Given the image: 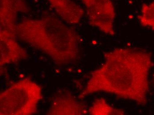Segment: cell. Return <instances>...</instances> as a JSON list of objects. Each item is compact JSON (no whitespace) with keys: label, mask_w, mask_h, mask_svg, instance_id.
Returning a JSON list of instances; mask_svg holds the SVG:
<instances>
[{"label":"cell","mask_w":154,"mask_h":115,"mask_svg":"<svg viewBox=\"0 0 154 115\" xmlns=\"http://www.w3.org/2000/svg\"><path fill=\"white\" fill-rule=\"evenodd\" d=\"M104 56V63L92 72L79 98L105 92L146 105L153 65L151 53L140 48L124 47L106 52Z\"/></svg>","instance_id":"1"},{"label":"cell","mask_w":154,"mask_h":115,"mask_svg":"<svg viewBox=\"0 0 154 115\" xmlns=\"http://www.w3.org/2000/svg\"><path fill=\"white\" fill-rule=\"evenodd\" d=\"M29 25V40L35 47L41 50L57 66H63L73 63L79 55L78 38L73 31L63 27L60 29L38 28L35 23Z\"/></svg>","instance_id":"2"},{"label":"cell","mask_w":154,"mask_h":115,"mask_svg":"<svg viewBox=\"0 0 154 115\" xmlns=\"http://www.w3.org/2000/svg\"><path fill=\"white\" fill-rule=\"evenodd\" d=\"M42 98L40 86L30 79H21L1 93L0 114H33Z\"/></svg>","instance_id":"3"},{"label":"cell","mask_w":154,"mask_h":115,"mask_svg":"<svg viewBox=\"0 0 154 115\" xmlns=\"http://www.w3.org/2000/svg\"><path fill=\"white\" fill-rule=\"evenodd\" d=\"M86 5L90 24L108 35L115 34L116 16L111 0H82Z\"/></svg>","instance_id":"4"},{"label":"cell","mask_w":154,"mask_h":115,"mask_svg":"<svg viewBox=\"0 0 154 115\" xmlns=\"http://www.w3.org/2000/svg\"><path fill=\"white\" fill-rule=\"evenodd\" d=\"M86 107L69 92H59L52 101L48 115H81L86 113Z\"/></svg>","instance_id":"5"},{"label":"cell","mask_w":154,"mask_h":115,"mask_svg":"<svg viewBox=\"0 0 154 115\" xmlns=\"http://www.w3.org/2000/svg\"><path fill=\"white\" fill-rule=\"evenodd\" d=\"M2 39L0 59L1 66L29 58L27 52L14 41Z\"/></svg>","instance_id":"6"},{"label":"cell","mask_w":154,"mask_h":115,"mask_svg":"<svg viewBox=\"0 0 154 115\" xmlns=\"http://www.w3.org/2000/svg\"><path fill=\"white\" fill-rule=\"evenodd\" d=\"M89 113L92 115H123V110L116 108L107 102L103 98L96 100L89 109Z\"/></svg>","instance_id":"7"},{"label":"cell","mask_w":154,"mask_h":115,"mask_svg":"<svg viewBox=\"0 0 154 115\" xmlns=\"http://www.w3.org/2000/svg\"><path fill=\"white\" fill-rule=\"evenodd\" d=\"M138 20L142 26L154 30V1L143 5Z\"/></svg>","instance_id":"8"},{"label":"cell","mask_w":154,"mask_h":115,"mask_svg":"<svg viewBox=\"0 0 154 115\" xmlns=\"http://www.w3.org/2000/svg\"><path fill=\"white\" fill-rule=\"evenodd\" d=\"M152 82L153 84V85H154V74L153 75Z\"/></svg>","instance_id":"9"}]
</instances>
